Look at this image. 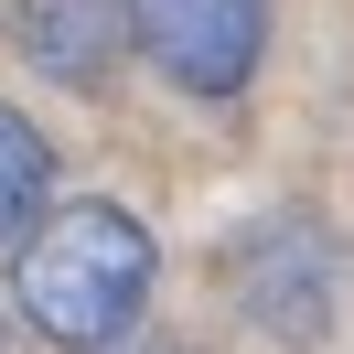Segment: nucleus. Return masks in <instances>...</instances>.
Here are the masks:
<instances>
[{"mask_svg": "<svg viewBox=\"0 0 354 354\" xmlns=\"http://www.w3.org/2000/svg\"><path fill=\"white\" fill-rule=\"evenodd\" d=\"M11 247H22L11 258V301H22V322L54 354H108V344L140 333L161 247H151V225L129 204H54Z\"/></svg>", "mask_w": 354, "mask_h": 354, "instance_id": "1", "label": "nucleus"}, {"mask_svg": "<svg viewBox=\"0 0 354 354\" xmlns=\"http://www.w3.org/2000/svg\"><path fill=\"white\" fill-rule=\"evenodd\" d=\"M11 32H22V54L54 75V86H97L118 54V22H108V0H22L11 11Z\"/></svg>", "mask_w": 354, "mask_h": 354, "instance_id": "4", "label": "nucleus"}, {"mask_svg": "<svg viewBox=\"0 0 354 354\" xmlns=\"http://www.w3.org/2000/svg\"><path fill=\"white\" fill-rule=\"evenodd\" d=\"M108 22L183 97H236L268 54V0H108Z\"/></svg>", "mask_w": 354, "mask_h": 354, "instance_id": "2", "label": "nucleus"}, {"mask_svg": "<svg viewBox=\"0 0 354 354\" xmlns=\"http://www.w3.org/2000/svg\"><path fill=\"white\" fill-rule=\"evenodd\" d=\"M44 194H54V151H44V129H32L22 108H0V247L44 215Z\"/></svg>", "mask_w": 354, "mask_h": 354, "instance_id": "5", "label": "nucleus"}, {"mask_svg": "<svg viewBox=\"0 0 354 354\" xmlns=\"http://www.w3.org/2000/svg\"><path fill=\"white\" fill-rule=\"evenodd\" d=\"M140 354H183V344H140Z\"/></svg>", "mask_w": 354, "mask_h": 354, "instance_id": "6", "label": "nucleus"}, {"mask_svg": "<svg viewBox=\"0 0 354 354\" xmlns=\"http://www.w3.org/2000/svg\"><path fill=\"white\" fill-rule=\"evenodd\" d=\"M236 301L268 344H322L333 333V236L311 215H268L236 247Z\"/></svg>", "mask_w": 354, "mask_h": 354, "instance_id": "3", "label": "nucleus"}, {"mask_svg": "<svg viewBox=\"0 0 354 354\" xmlns=\"http://www.w3.org/2000/svg\"><path fill=\"white\" fill-rule=\"evenodd\" d=\"M0 354H11V333H0Z\"/></svg>", "mask_w": 354, "mask_h": 354, "instance_id": "7", "label": "nucleus"}]
</instances>
